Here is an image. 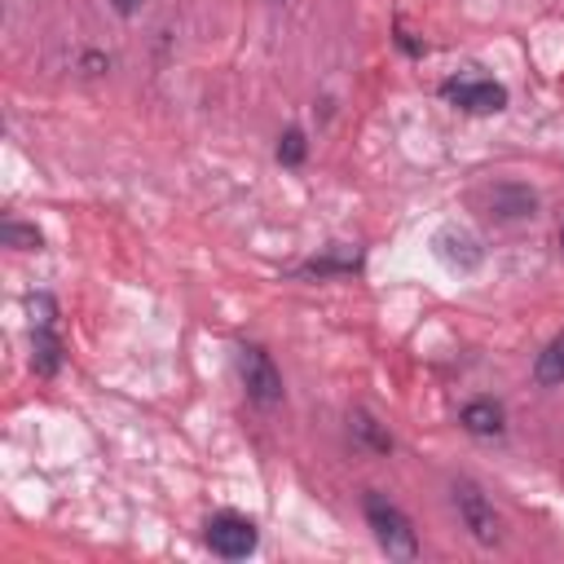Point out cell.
<instances>
[{
	"mask_svg": "<svg viewBox=\"0 0 564 564\" xmlns=\"http://www.w3.org/2000/svg\"><path fill=\"white\" fill-rule=\"evenodd\" d=\"M476 203H485L489 216H498V220H524V216L538 212V194L520 181H494L476 194Z\"/></svg>",
	"mask_w": 564,
	"mask_h": 564,
	"instance_id": "6",
	"label": "cell"
},
{
	"mask_svg": "<svg viewBox=\"0 0 564 564\" xmlns=\"http://www.w3.org/2000/svg\"><path fill=\"white\" fill-rule=\"evenodd\" d=\"M458 427L463 432H471V436H502L507 432V410H502V401H494V397H476V401H467L463 410H458Z\"/></svg>",
	"mask_w": 564,
	"mask_h": 564,
	"instance_id": "8",
	"label": "cell"
},
{
	"mask_svg": "<svg viewBox=\"0 0 564 564\" xmlns=\"http://www.w3.org/2000/svg\"><path fill=\"white\" fill-rule=\"evenodd\" d=\"M366 524L375 529V542L392 555V560H414L419 555V533L410 524V516L388 498V494H366Z\"/></svg>",
	"mask_w": 564,
	"mask_h": 564,
	"instance_id": "1",
	"label": "cell"
},
{
	"mask_svg": "<svg viewBox=\"0 0 564 564\" xmlns=\"http://www.w3.org/2000/svg\"><path fill=\"white\" fill-rule=\"evenodd\" d=\"M0 238L13 247V251H40V229L35 225H22V220H4V229H0Z\"/></svg>",
	"mask_w": 564,
	"mask_h": 564,
	"instance_id": "14",
	"label": "cell"
},
{
	"mask_svg": "<svg viewBox=\"0 0 564 564\" xmlns=\"http://www.w3.org/2000/svg\"><path fill=\"white\" fill-rule=\"evenodd\" d=\"M141 4H145V0H110V9H115L119 18H137V13H141Z\"/></svg>",
	"mask_w": 564,
	"mask_h": 564,
	"instance_id": "17",
	"label": "cell"
},
{
	"mask_svg": "<svg viewBox=\"0 0 564 564\" xmlns=\"http://www.w3.org/2000/svg\"><path fill=\"white\" fill-rule=\"evenodd\" d=\"M238 375H242V388L247 397L260 405V410H273L282 405V370L273 366V357L260 348V344H242L238 348Z\"/></svg>",
	"mask_w": 564,
	"mask_h": 564,
	"instance_id": "4",
	"label": "cell"
},
{
	"mask_svg": "<svg viewBox=\"0 0 564 564\" xmlns=\"http://www.w3.org/2000/svg\"><path fill=\"white\" fill-rule=\"evenodd\" d=\"M432 247H436V256L449 264V269H458V273H471V269H480V260H485V251H480V242L467 234V229H441L436 238H432Z\"/></svg>",
	"mask_w": 564,
	"mask_h": 564,
	"instance_id": "7",
	"label": "cell"
},
{
	"mask_svg": "<svg viewBox=\"0 0 564 564\" xmlns=\"http://www.w3.org/2000/svg\"><path fill=\"white\" fill-rule=\"evenodd\" d=\"M203 542L220 560H247L260 546V529L247 516H238V511H216L203 524Z\"/></svg>",
	"mask_w": 564,
	"mask_h": 564,
	"instance_id": "3",
	"label": "cell"
},
{
	"mask_svg": "<svg viewBox=\"0 0 564 564\" xmlns=\"http://www.w3.org/2000/svg\"><path fill=\"white\" fill-rule=\"evenodd\" d=\"M273 4H282V0H273Z\"/></svg>",
	"mask_w": 564,
	"mask_h": 564,
	"instance_id": "19",
	"label": "cell"
},
{
	"mask_svg": "<svg viewBox=\"0 0 564 564\" xmlns=\"http://www.w3.org/2000/svg\"><path fill=\"white\" fill-rule=\"evenodd\" d=\"M560 251H564V225H560Z\"/></svg>",
	"mask_w": 564,
	"mask_h": 564,
	"instance_id": "18",
	"label": "cell"
},
{
	"mask_svg": "<svg viewBox=\"0 0 564 564\" xmlns=\"http://www.w3.org/2000/svg\"><path fill=\"white\" fill-rule=\"evenodd\" d=\"M110 66V57H101V53H84V75H101Z\"/></svg>",
	"mask_w": 564,
	"mask_h": 564,
	"instance_id": "16",
	"label": "cell"
},
{
	"mask_svg": "<svg viewBox=\"0 0 564 564\" xmlns=\"http://www.w3.org/2000/svg\"><path fill=\"white\" fill-rule=\"evenodd\" d=\"M26 308H31V326H53V317H57V304L48 295H31Z\"/></svg>",
	"mask_w": 564,
	"mask_h": 564,
	"instance_id": "15",
	"label": "cell"
},
{
	"mask_svg": "<svg viewBox=\"0 0 564 564\" xmlns=\"http://www.w3.org/2000/svg\"><path fill=\"white\" fill-rule=\"evenodd\" d=\"M533 379H538L542 388H560V383H564V330L538 352V361H533Z\"/></svg>",
	"mask_w": 564,
	"mask_h": 564,
	"instance_id": "12",
	"label": "cell"
},
{
	"mask_svg": "<svg viewBox=\"0 0 564 564\" xmlns=\"http://www.w3.org/2000/svg\"><path fill=\"white\" fill-rule=\"evenodd\" d=\"M449 498H454V511H458L463 529H467L480 546H498V542H502V520H498L489 494H485L471 476H458V480L449 485Z\"/></svg>",
	"mask_w": 564,
	"mask_h": 564,
	"instance_id": "2",
	"label": "cell"
},
{
	"mask_svg": "<svg viewBox=\"0 0 564 564\" xmlns=\"http://www.w3.org/2000/svg\"><path fill=\"white\" fill-rule=\"evenodd\" d=\"M441 97L454 110H467V115H498V110H507V88L498 79L458 75V79H445L441 84Z\"/></svg>",
	"mask_w": 564,
	"mask_h": 564,
	"instance_id": "5",
	"label": "cell"
},
{
	"mask_svg": "<svg viewBox=\"0 0 564 564\" xmlns=\"http://www.w3.org/2000/svg\"><path fill=\"white\" fill-rule=\"evenodd\" d=\"M57 366H62V339H57V330L53 326H31V370L35 375H57Z\"/></svg>",
	"mask_w": 564,
	"mask_h": 564,
	"instance_id": "10",
	"label": "cell"
},
{
	"mask_svg": "<svg viewBox=\"0 0 564 564\" xmlns=\"http://www.w3.org/2000/svg\"><path fill=\"white\" fill-rule=\"evenodd\" d=\"M273 154H278V163H282V167H300V163L308 159V137H304L300 128H286V132L278 137Z\"/></svg>",
	"mask_w": 564,
	"mask_h": 564,
	"instance_id": "13",
	"label": "cell"
},
{
	"mask_svg": "<svg viewBox=\"0 0 564 564\" xmlns=\"http://www.w3.org/2000/svg\"><path fill=\"white\" fill-rule=\"evenodd\" d=\"M348 432H352V441L366 445L370 454H392V436H388V427H383L370 410H352V414H348Z\"/></svg>",
	"mask_w": 564,
	"mask_h": 564,
	"instance_id": "11",
	"label": "cell"
},
{
	"mask_svg": "<svg viewBox=\"0 0 564 564\" xmlns=\"http://www.w3.org/2000/svg\"><path fill=\"white\" fill-rule=\"evenodd\" d=\"M357 264H361V251H357V247L335 242V247H326L322 256L304 260V264H300V273H304V278H330V273H352Z\"/></svg>",
	"mask_w": 564,
	"mask_h": 564,
	"instance_id": "9",
	"label": "cell"
}]
</instances>
